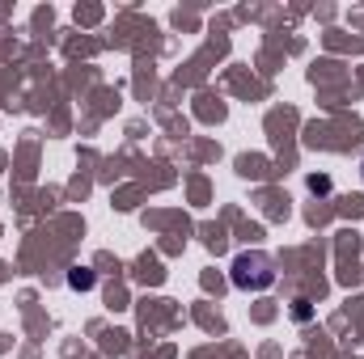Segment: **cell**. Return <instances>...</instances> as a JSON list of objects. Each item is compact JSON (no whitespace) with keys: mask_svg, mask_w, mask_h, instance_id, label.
<instances>
[{"mask_svg":"<svg viewBox=\"0 0 364 359\" xmlns=\"http://www.w3.org/2000/svg\"><path fill=\"white\" fill-rule=\"evenodd\" d=\"M233 279H237V287H267L272 283V263L259 258V254L255 258H237V275Z\"/></svg>","mask_w":364,"mask_h":359,"instance_id":"cell-1","label":"cell"}]
</instances>
